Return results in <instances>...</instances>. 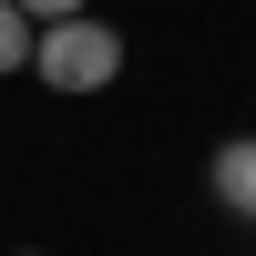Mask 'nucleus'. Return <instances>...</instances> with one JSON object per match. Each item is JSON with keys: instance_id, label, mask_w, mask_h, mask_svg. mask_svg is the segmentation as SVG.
<instances>
[{"instance_id": "1", "label": "nucleus", "mask_w": 256, "mask_h": 256, "mask_svg": "<svg viewBox=\"0 0 256 256\" xmlns=\"http://www.w3.org/2000/svg\"><path fill=\"white\" fill-rule=\"evenodd\" d=\"M31 72L52 82V92H102V82H123V31H113V20H92V10H72V20H41V52H31Z\"/></svg>"}, {"instance_id": "2", "label": "nucleus", "mask_w": 256, "mask_h": 256, "mask_svg": "<svg viewBox=\"0 0 256 256\" xmlns=\"http://www.w3.org/2000/svg\"><path fill=\"white\" fill-rule=\"evenodd\" d=\"M205 184H216L226 216H256V134H226V144H216V164H205Z\"/></svg>"}, {"instance_id": "4", "label": "nucleus", "mask_w": 256, "mask_h": 256, "mask_svg": "<svg viewBox=\"0 0 256 256\" xmlns=\"http://www.w3.org/2000/svg\"><path fill=\"white\" fill-rule=\"evenodd\" d=\"M31 20H72V10H92V0H20Z\"/></svg>"}, {"instance_id": "3", "label": "nucleus", "mask_w": 256, "mask_h": 256, "mask_svg": "<svg viewBox=\"0 0 256 256\" xmlns=\"http://www.w3.org/2000/svg\"><path fill=\"white\" fill-rule=\"evenodd\" d=\"M31 52H41V20L20 10V0H0V82H10L20 62H31Z\"/></svg>"}, {"instance_id": "5", "label": "nucleus", "mask_w": 256, "mask_h": 256, "mask_svg": "<svg viewBox=\"0 0 256 256\" xmlns=\"http://www.w3.org/2000/svg\"><path fill=\"white\" fill-rule=\"evenodd\" d=\"M20 256H41V246H20Z\"/></svg>"}]
</instances>
